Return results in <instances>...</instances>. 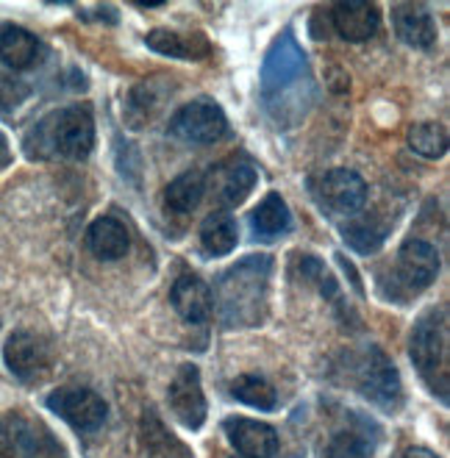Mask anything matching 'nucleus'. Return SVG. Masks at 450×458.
<instances>
[{
	"label": "nucleus",
	"instance_id": "nucleus-1",
	"mask_svg": "<svg viewBox=\"0 0 450 458\" xmlns=\"http://www.w3.org/2000/svg\"><path fill=\"white\" fill-rule=\"evenodd\" d=\"M95 148V120L87 106H67V109L45 117L31 137L25 140V153L47 158L59 153L64 158H87Z\"/></svg>",
	"mask_w": 450,
	"mask_h": 458
},
{
	"label": "nucleus",
	"instance_id": "nucleus-2",
	"mask_svg": "<svg viewBox=\"0 0 450 458\" xmlns=\"http://www.w3.org/2000/svg\"><path fill=\"white\" fill-rule=\"evenodd\" d=\"M270 256H253L236 264L220 281V311L225 326H253L261 319L264 298H267Z\"/></svg>",
	"mask_w": 450,
	"mask_h": 458
},
{
	"label": "nucleus",
	"instance_id": "nucleus-3",
	"mask_svg": "<svg viewBox=\"0 0 450 458\" xmlns=\"http://www.w3.org/2000/svg\"><path fill=\"white\" fill-rule=\"evenodd\" d=\"M412 361L429 389L447 403V372H450V356H447V314L445 311H429L420 317V322L412 331Z\"/></svg>",
	"mask_w": 450,
	"mask_h": 458
},
{
	"label": "nucleus",
	"instance_id": "nucleus-4",
	"mask_svg": "<svg viewBox=\"0 0 450 458\" xmlns=\"http://www.w3.org/2000/svg\"><path fill=\"white\" fill-rule=\"evenodd\" d=\"M4 361L9 372L22 384H37L50 372L53 364V350L50 342L34 331H14L6 339L4 347Z\"/></svg>",
	"mask_w": 450,
	"mask_h": 458
},
{
	"label": "nucleus",
	"instance_id": "nucleus-5",
	"mask_svg": "<svg viewBox=\"0 0 450 458\" xmlns=\"http://www.w3.org/2000/svg\"><path fill=\"white\" fill-rule=\"evenodd\" d=\"M173 137L190 142V145H215L225 137L228 120L217 103L208 100H195L181 106L170 120Z\"/></svg>",
	"mask_w": 450,
	"mask_h": 458
},
{
	"label": "nucleus",
	"instance_id": "nucleus-6",
	"mask_svg": "<svg viewBox=\"0 0 450 458\" xmlns=\"http://www.w3.org/2000/svg\"><path fill=\"white\" fill-rule=\"evenodd\" d=\"M47 409L56 417H62L67 425H72L75 430H81V434H92V430L103 428L106 414H109L106 400L98 392L81 386L56 389L47 397Z\"/></svg>",
	"mask_w": 450,
	"mask_h": 458
},
{
	"label": "nucleus",
	"instance_id": "nucleus-7",
	"mask_svg": "<svg viewBox=\"0 0 450 458\" xmlns=\"http://www.w3.org/2000/svg\"><path fill=\"white\" fill-rule=\"evenodd\" d=\"M359 389L381 411H398L403 403V386L398 378V369L392 367V361L381 350H369L364 364L359 367Z\"/></svg>",
	"mask_w": 450,
	"mask_h": 458
},
{
	"label": "nucleus",
	"instance_id": "nucleus-8",
	"mask_svg": "<svg viewBox=\"0 0 450 458\" xmlns=\"http://www.w3.org/2000/svg\"><path fill=\"white\" fill-rule=\"evenodd\" d=\"M170 409L183 428H190V430L203 428L208 409H206V397L200 386V372L195 364L178 367L175 378L170 384Z\"/></svg>",
	"mask_w": 450,
	"mask_h": 458
},
{
	"label": "nucleus",
	"instance_id": "nucleus-9",
	"mask_svg": "<svg viewBox=\"0 0 450 458\" xmlns=\"http://www.w3.org/2000/svg\"><path fill=\"white\" fill-rule=\"evenodd\" d=\"M317 198L334 214H356L367 200V183L353 170H331L317 181Z\"/></svg>",
	"mask_w": 450,
	"mask_h": 458
},
{
	"label": "nucleus",
	"instance_id": "nucleus-10",
	"mask_svg": "<svg viewBox=\"0 0 450 458\" xmlns=\"http://www.w3.org/2000/svg\"><path fill=\"white\" fill-rule=\"evenodd\" d=\"M303 70H306V56H303L301 45L293 37H281L270 47L267 59H264V67H261L264 92L286 89L289 84H295V81L303 75Z\"/></svg>",
	"mask_w": 450,
	"mask_h": 458
},
{
	"label": "nucleus",
	"instance_id": "nucleus-11",
	"mask_svg": "<svg viewBox=\"0 0 450 458\" xmlns=\"http://www.w3.org/2000/svg\"><path fill=\"white\" fill-rule=\"evenodd\" d=\"M439 273V253L422 239H406L398 253V278L409 292H422Z\"/></svg>",
	"mask_w": 450,
	"mask_h": 458
},
{
	"label": "nucleus",
	"instance_id": "nucleus-12",
	"mask_svg": "<svg viewBox=\"0 0 450 458\" xmlns=\"http://www.w3.org/2000/svg\"><path fill=\"white\" fill-rule=\"evenodd\" d=\"M256 181H259V173L248 158H231L225 165L215 167V173L208 178V186H211V192H215V200L231 208V206L245 203V198L253 192Z\"/></svg>",
	"mask_w": 450,
	"mask_h": 458
},
{
	"label": "nucleus",
	"instance_id": "nucleus-13",
	"mask_svg": "<svg viewBox=\"0 0 450 458\" xmlns=\"http://www.w3.org/2000/svg\"><path fill=\"white\" fill-rule=\"evenodd\" d=\"M225 434L242 458H273L278 450V434L264 422L248 417L225 420Z\"/></svg>",
	"mask_w": 450,
	"mask_h": 458
},
{
	"label": "nucleus",
	"instance_id": "nucleus-14",
	"mask_svg": "<svg viewBox=\"0 0 450 458\" xmlns=\"http://www.w3.org/2000/svg\"><path fill=\"white\" fill-rule=\"evenodd\" d=\"M392 25L401 42L414 50H431L437 45V25L422 4H398L392 9Z\"/></svg>",
	"mask_w": 450,
	"mask_h": 458
},
{
	"label": "nucleus",
	"instance_id": "nucleus-15",
	"mask_svg": "<svg viewBox=\"0 0 450 458\" xmlns=\"http://www.w3.org/2000/svg\"><path fill=\"white\" fill-rule=\"evenodd\" d=\"M170 301H173L178 317L192 322V326H200V322H206L211 317V311H215V294H211V286L198 276H181L173 284Z\"/></svg>",
	"mask_w": 450,
	"mask_h": 458
},
{
	"label": "nucleus",
	"instance_id": "nucleus-16",
	"mask_svg": "<svg viewBox=\"0 0 450 458\" xmlns=\"http://www.w3.org/2000/svg\"><path fill=\"white\" fill-rule=\"evenodd\" d=\"M334 29L348 42H367L378 31V9L364 0H348L334 6Z\"/></svg>",
	"mask_w": 450,
	"mask_h": 458
},
{
	"label": "nucleus",
	"instance_id": "nucleus-17",
	"mask_svg": "<svg viewBox=\"0 0 450 458\" xmlns=\"http://www.w3.org/2000/svg\"><path fill=\"white\" fill-rule=\"evenodd\" d=\"M87 248L92 250L95 259L115 261V259H123L128 253L131 239H128V231L120 220L98 217L87 231Z\"/></svg>",
	"mask_w": 450,
	"mask_h": 458
},
{
	"label": "nucleus",
	"instance_id": "nucleus-18",
	"mask_svg": "<svg viewBox=\"0 0 450 458\" xmlns=\"http://www.w3.org/2000/svg\"><path fill=\"white\" fill-rule=\"evenodd\" d=\"M39 53H42V45L31 31L20 29V25H4V29H0V59H4L6 67L29 70L37 64Z\"/></svg>",
	"mask_w": 450,
	"mask_h": 458
},
{
	"label": "nucleus",
	"instance_id": "nucleus-19",
	"mask_svg": "<svg viewBox=\"0 0 450 458\" xmlns=\"http://www.w3.org/2000/svg\"><path fill=\"white\" fill-rule=\"evenodd\" d=\"M148 47L162 53V56L173 59H206L208 56V42L198 34H178V31H150L145 37Z\"/></svg>",
	"mask_w": 450,
	"mask_h": 458
},
{
	"label": "nucleus",
	"instance_id": "nucleus-20",
	"mask_svg": "<svg viewBox=\"0 0 450 458\" xmlns=\"http://www.w3.org/2000/svg\"><path fill=\"white\" fill-rule=\"evenodd\" d=\"M250 225L259 236H281L293 228V214H289V206L281 195L270 192L264 198L253 214H250Z\"/></svg>",
	"mask_w": 450,
	"mask_h": 458
},
{
	"label": "nucleus",
	"instance_id": "nucleus-21",
	"mask_svg": "<svg viewBox=\"0 0 450 458\" xmlns=\"http://www.w3.org/2000/svg\"><path fill=\"white\" fill-rule=\"evenodd\" d=\"M206 195V175H200L198 170L181 173L167 190H165V203L170 211L175 214H190L200 206Z\"/></svg>",
	"mask_w": 450,
	"mask_h": 458
},
{
	"label": "nucleus",
	"instance_id": "nucleus-22",
	"mask_svg": "<svg viewBox=\"0 0 450 458\" xmlns=\"http://www.w3.org/2000/svg\"><path fill=\"white\" fill-rule=\"evenodd\" d=\"M236 236H240L236 233V223L225 211L208 214L200 225V242L208 256H228L236 248Z\"/></svg>",
	"mask_w": 450,
	"mask_h": 458
},
{
	"label": "nucleus",
	"instance_id": "nucleus-23",
	"mask_svg": "<svg viewBox=\"0 0 450 458\" xmlns=\"http://www.w3.org/2000/svg\"><path fill=\"white\" fill-rule=\"evenodd\" d=\"M345 239H348V245L356 250V253H376L381 245H384V239L389 233V223H381L376 214H367V217H359V220H351L345 225Z\"/></svg>",
	"mask_w": 450,
	"mask_h": 458
},
{
	"label": "nucleus",
	"instance_id": "nucleus-24",
	"mask_svg": "<svg viewBox=\"0 0 450 458\" xmlns=\"http://www.w3.org/2000/svg\"><path fill=\"white\" fill-rule=\"evenodd\" d=\"M231 394L240 403H245V406H253L259 411L276 409V400H278L273 384L267 378H261V375H253V372L250 375H240V378L231 384Z\"/></svg>",
	"mask_w": 450,
	"mask_h": 458
},
{
	"label": "nucleus",
	"instance_id": "nucleus-25",
	"mask_svg": "<svg viewBox=\"0 0 450 458\" xmlns=\"http://www.w3.org/2000/svg\"><path fill=\"white\" fill-rule=\"evenodd\" d=\"M376 442L369 439L361 428H345L331 437V442L323 450V458H373Z\"/></svg>",
	"mask_w": 450,
	"mask_h": 458
},
{
	"label": "nucleus",
	"instance_id": "nucleus-26",
	"mask_svg": "<svg viewBox=\"0 0 450 458\" xmlns=\"http://www.w3.org/2000/svg\"><path fill=\"white\" fill-rule=\"evenodd\" d=\"M409 145L422 158H442L447 153V133L439 123H417L409 128Z\"/></svg>",
	"mask_w": 450,
	"mask_h": 458
},
{
	"label": "nucleus",
	"instance_id": "nucleus-27",
	"mask_svg": "<svg viewBox=\"0 0 450 458\" xmlns=\"http://www.w3.org/2000/svg\"><path fill=\"white\" fill-rule=\"evenodd\" d=\"M25 98H29V87H25L22 81L0 72V112L14 109V106H20Z\"/></svg>",
	"mask_w": 450,
	"mask_h": 458
},
{
	"label": "nucleus",
	"instance_id": "nucleus-28",
	"mask_svg": "<svg viewBox=\"0 0 450 458\" xmlns=\"http://www.w3.org/2000/svg\"><path fill=\"white\" fill-rule=\"evenodd\" d=\"M0 458H14V453H12V428H9V417H0Z\"/></svg>",
	"mask_w": 450,
	"mask_h": 458
},
{
	"label": "nucleus",
	"instance_id": "nucleus-29",
	"mask_svg": "<svg viewBox=\"0 0 450 458\" xmlns=\"http://www.w3.org/2000/svg\"><path fill=\"white\" fill-rule=\"evenodd\" d=\"M406 458H439V455L426 447H412V450H406Z\"/></svg>",
	"mask_w": 450,
	"mask_h": 458
},
{
	"label": "nucleus",
	"instance_id": "nucleus-30",
	"mask_svg": "<svg viewBox=\"0 0 450 458\" xmlns=\"http://www.w3.org/2000/svg\"><path fill=\"white\" fill-rule=\"evenodd\" d=\"M9 161V148H6V142H4V137H0V167H4Z\"/></svg>",
	"mask_w": 450,
	"mask_h": 458
},
{
	"label": "nucleus",
	"instance_id": "nucleus-31",
	"mask_svg": "<svg viewBox=\"0 0 450 458\" xmlns=\"http://www.w3.org/2000/svg\"><path fill=\"white\" fill-rule=\"evenodd\" d=\"M0 326H4V319H0Z\"/></svg>",
	"mask_w": 450,
	"mask_h": 458
},
{
	"label": "nucleus",
	"instance_id": "nucleus-32",
	"mask_svg": "<svg viewBox=\"0 0 450 458\" xmlns=\"http://www.w3.org/2000/svg\"><path fill=\"white\" fill-rule=\"evenodd\" d=\"M236 458H242V455H236Z\"/></svg>",
	"mask_w": 450,
	"mask_h": 458
}]
</instances>
